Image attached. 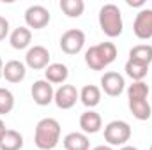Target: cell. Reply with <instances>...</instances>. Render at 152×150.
<instances>
[{
    "mask_svg": "<svg viewBox=\"0 0 152 150\" xmlns=\"http://www.w3.org/2000/svg\"><path fill=\"white\" fill-rule=\"evenodd\" d=\"M50 20H51V14L44 5H30L25 11V23L28 28L41 30L50 23Z\"/></svg>",
    "mask_w": 152,
    "mask_h": 150,
    "instance_id": "cell-7",
    "label": "cell"
},
{
    "mask_svg": "<svg viewBox=\"0 0 152 150\" xmlns=\"http://www.w3.org/2000/svg\"><path fill=\"white\" fill-rule=\"evenodd\" d=\"M80 101L83 103V106L87 108H96L101 103V88L96 85H85L80 90Z\"/></svg>",
    "mask_w": 152,
    "mask_h": 150,
    "instance_id": "cell-17",
    "label": "cell"
},
{
    "mask_svg": "<svg viewBox=\"0 0 152 150\" xmlns=\"http://www.w3.org/2000/svg\"><path fill=\"white\" fill-rule=\"evenodd\" d=\"M124 71H126V74L129 76L133 81H143L145 76L149 74V66H143V64L127 60L126 66H124Z\"/></svg>",
    "mask_w": 152,
    "mask_h": 150,
    "instance_id": "cell-21",
    "label": "cell"
},
{
    "mask_svg": "<svg viewBox=\"0 0 152 150\" xmlns=\"http://www.w3.org/2000/svg\"><path fill=\"white\" fill-rule=\"evenodd\" d=\"M151 150H152V145H151Z\"/></svg>",
    "mask_w": 152,
    "mask_h": 150,
    "instance_id": "cell-31",
    "label": "cell"
},
{
    "mask_svg": "<svg viewBox=\"0 0 152 150\" xmlns=\"http://www.w3.org/2000/svg\"><path fill=\"white\" fill-rule=\"evenodd\" d=\"M131 140V125L126 120H112L104 127V141L110 147H124Z\"/></svg>",
    "mask_w": 152,
    "mask_h": 150,
    "instance_id": "cell-4",
    "label": "cell"
},
{
    "mask_svg": "<svg viewBox=\"0 0 152 150\" xmlns=\"http://www.w3.org/2000/svg\"><path fill=\"white\" fill-rule=\"evenodd\" d=\"M7 36H9V21L4 16H0V41H4Z\"/></svg>",
    "mask_w": 152,
    "mask_h": 150,
    "instance_id": "cell-25",
    "label": "cell"
},
{
    "mask_svg": "<svg viewBox=\"0 0 152 150\" xmlns=\"http://www.w3.org/2000/svg\"><path fill=\"white\" fill-rule=\"evenodd\" d=\"M117 58V46L113 42H99L85 51V64L92 71H103Z\"/></svg>",
    "mask_w": 152,
    "mask_h": 150,
    "instance_id": "cell-2",
    "label": "cell"
},
{
    "mask_svg": "<svg viewBox=\"0 0 152 150\" xmlns=\"http://www.w3.org/2000/svg\"><path fill=\"white\" fill-rule=\"evenodd\" d=\"M60 9L67 18H80L85 11L83 0H60Z\"/></svg>",
    "mask_w": 152,
    "mask_h": 150,
    "instance_id": "cell-22",
    "label": "cell"
},
{
    "mask_svg": "<svg viewBox=\"0 0 152 150\" xmlns=\"http://www.w3.org/2000/svg\"><path fill=\"white\" fill-rule=\"evenodd\" d=\"M9 42L14 50H25L32 42V30L28 27H16L9 34Z\"/></svg>",
    "mask_w": 152,
    "mask_h": 150,
    "instance_id": "cell-15",
    "label": "cell"
},
{
    "mask_svg": "<svg viewBox=\"0 0 152 150\" xmlns=\"http://www.w3.org/2000/svg\"><path fill=\"white\" fill-rule=\"evenodd\" d=\"M69 76V69L66 64H60V62H55V64H50L46 69H44V79L51 85H64L66 79Z\"/></svg>",
    "mask_w": 152,
    "mask_h": 150,
    "instance_id": "cell-14",
    "label": "cell"
},
{
    "mask_svg": "<svg viewBox=\"0 0 152 150\" xmlns=\"http://www.w3.org/2000/svg\"><path fill=\"white\" fill-rule=\"evenodd\" d=\"M126 4H127L129 7H143V5H145L143 0H126Z\"/></svg>",
    "mask_w": 152,
    "mask_h": 150,
    "instance_id": "cell-26",
    "label": "cell"
},
{
    "mask_svg": "<svg viewBox=\"0 0 152 150\" xmlns=\"http://www.w3.org/2000/svg\"><path fill=\"white\" fill-rule=\"evenodd\" d=\"M2 73H4V62H2V58H0V79H2Z\"/></svg>",
    "mask_w": 152,
    "mask_h": 150,
    "instance_id": "cell-30",
    "label": "cell"
},
{
    "mask_svg": "<svg viewBox=\"0 0 152 150\" xmlns=\"http://www.w3.org/2000/svg\"><path fill=\"white\" fill-rule=\"evenodd\" d=\"M21 149H23V136L14 129H7L5 134L0 140V150H21Z\"/></svg>",
    "mask_w": 152,
    "mask_h": 150,
    "instance_id": "cell-20",
    "label": "cell"
},
{
    "mask_svg": "<svg viewBox=\"0 0 152 150\" xmlns=\"http://www.w3.org/2000/svg\"><path fill=\"white\" fill-rule=\"evenodd\" d=\"M78 99H80L78 88H76L75 85L64 83V85H60V87L55 90L53 103H55L57 108H60V110H71L76 103H78Z\"/></svg>",
    "mask_w": 152,
    "mask_h": 150,
    "instance_id": "cell-6",
    "label": "cell"
},
{
    "mask_svg": "<svg viewBox=\"0 0 152 150\" xmlns=\"http://www.w3.org/2000/svg\"><path fill=\"white\" fill-rule=\"evenodd\" d=\"M66 150H90V141L85 133H69L62 140Z\"/></svg>",
    "mask_w": 152,
    "mask_h": 150,
    "instance_id": "cell-16",
    "label": "cell"
},
{
    "mask_svg": "<svg viewBox=\"0 0 152 150\" xmlns=\"http://www.w3.org/2000/svg\"><path fill=\"white\" fill-rule=\"evenodd\" d=\"M25 64L34 71L46 69L50 66V51H48V48H44L41 44H36V46L28 48V51L25 55Z\"/></svg>",
    "mask_w": 152,
    "mask_h": 150,
    "instance_id": "cell-9",
    "label": "cell"
},
{
    "mask_svg": "<svg viewBox=\"0 0 152 150\" xmlns=\"http://www.w3.org/2000/svg\"><path fill=\"white\" fill-rule=\"evenodd\" d=\"M14 108V95L9 88L0 87V115H7Z\"/></svg>",
    "mask_w": 152,
    "mask_h": 150,
    "instance_id": "cell-24",
    "label": "cell"
},
{
    "mask_svg": "<svg viewBox=\"0 0 152 150\" xmlns=\"http://www.w3.org/2000/svg\"><path fill=\"white\" fill-rule=\"evenodd\" d=\"M80 127L85 134H96L101 131L103 127V118L101 115L94 110H87L85 113H81L80 117Z\"/></svg>",
    "mask_w": 152,
    "mask_h": 150,
    "instance_id": "cell-13",
    "label": "cell"
},
{
    "mask_svg": "<svg viewBox=\"0 0 152 150\" xmlns=\"http://www.w3.org/2000/svg\"><path fill=\"white\" fill-rule=\"evenodd\" d=\"M126 88V81H124V76L115 73V71H108L104 73L101 78V90L110 95V97H118Z\"/></svg>",
    "mask_w": 152,
    "mask_h": 150,
    "instance_id": "cell-10",
    "label": "cell"
},
{
    "mask_svg": "<svg viewBox=\"0 0 152 150\" xmlns=\"http://www.w3.org/2000/svg\"><path fill=\"white\" fill-rule=\"evenodd\" d=\"M30 94H32V99L37 106H48L53 103V97H55V90H53V85L48 83L46 79H37L34 81L32 88H30Z\"/></svg>",
    "mask_w": 152,
    "mask_h": 150,
    "instance_id": "cell-11",
    "label": "cell"
},
{
    "mask_svg": "<svg viewBox=\"0 0 152 150\" xmlns=\"http://www.w3.org/2000/svg\"><path fill=\"white\" fill-rule=\"evenodd\" d=\"M120 150H138V149H136V147H133V145H124Z\"/></svg>",
    "mask_w": 152,
    "mask_h": 150,
    "instance_id": "cell-29",
    "label": "cell"
},
{
    "mask_svg": "<svg viewBox=\"0 0 152 150\" xmlns=\"http://www.w3.org/2000/svg\"><path fill=\"white\" fill-rule=\"evenodd\" d=\"M129 111H131V115H133L136 120H140V122L149 120L152 117V108H151V104H149L147 99L129 101Z\"/></svg>",
    "mask_w": 152,
    "mask_h": 150,
    "instance_id": "cell-19",
    "label": "cell"
},
{
    "mask_svg": "<svg viewBox=\"0 0 152 150\" xmlns=\"http://www.w3.org/2000/svg\"><path fill=\"white\" fill-rule=\"evenodd\" d=\"M129 60L143 64V66H151L152 62V46L151 44H136L129 50Z\"/></svg>",
    "mask_w": 152,
    "mask_h": 150,
    "instance_id": "cell-18",
    "label": "cell"
},
{
    "mask_svg": "<svg viewBox=\"0 0 152 150\" xmlns=\"http://www.w3.org/2000/svg\"><path fill=\"white\" fill-rule=\"evenodd\" d=\"M133 32L134 36L142 41L152 39V9H140L134 23H133Z\"/></svg>",
    "mask_w": 152,
    "mask_h": 150,
    "instance_id": "cell-8",
    "label": "cell"
},
{
    "mask_svg": "<svg viewBox=\"0 0 152 150\" xmlns=\"http://www.w3.org/2000/svg\"><path fill=\"white\" fill-rule=\"evenodd\" d=\"M149 97V85L145 81H133L127 87V101L147 99Z\"/></svg>",
    "mask_w": 152,
    "mask_h": 150,
    "instance_id": "cell-23",
    "label": "cell"
},
{
    "mask_svg": "<svg viewBox=\"0 0 152 150\" xmlns=\"http://www.w3.org/2000/svg\"><path fill=\"white\" fill-rule=\"evenodd\" d=\"M5 131H7V127H5V122L0 118V140H2V136L5 134Z\"/></svg>",
    "mask_w": 152,
    "mask_h": 150,
    "instance_id": "cell-27",
    "label": "cell"
},
{
    "mask_svg": "<svg viewBox=\"0 0 152 150\" xmlns=\"http://www.w3.org/2000/svg\"><path fill=\"white\" fill-rule=\"evenodd\" d=\"M58 44L66 55H78L85 46V32L80 28H69L62 34Z\"/></svg>",
    "mask_w": 152,
    "mask_h": 150,
    "instance_id": "cell-5",
    "label": "cell"
},
{
    "mask_svg": "<svg viewBox=\"0 0 152 150\" xmlns=\"http://www.w3.org/2000/svg\"><path fill=\"white\" fill-rule=\"evenodd\" d=\"M92 150H113L110 145H99V147H94Z\"/></svg>",
    "mask_w": 152,
    "mask_h": 150,
    "instance_id": "cell-28",
    "label": "cell"
},
{
    "mask_svg": "<svg viewBox=\"0 0 152 150\" xmlns=\"http://www.w3.org/2000/svg\"><path fill=\"white\" fill-rule=\"evenodd\" d=\"M27 76V66L20 60H9L4 64V73L2 78H5V81L9 83H20L23 81Z\"/></svg>",
    "mask_w": 152,
    "mask_h": 150,
    "instance_id": "cell-12",
    "label": "cell"
},
{
    "mask_svg": "<svg viewBox=\"0 0 152 150\" xmlns=\"http://www.w3.org/2000/svg\"><path fill=\"white\" fill-rule=\"evenodd\" d=\"M99 27L108 37H118L124 30V21H122V12L118 5L115 4H104L99 9Z\"/></svg>",
    "mask_w": 152,
    "mask_h": 150,
    "instance_id": "cell-3",
    "label": "cell"
},
{
    "mask_svg": "<svg viewBox=\"0 0 152 150\" xmlns=\"http://www.w3.org/2000/svg\"><path fill=\"white\" fill-rule=\"evenodd\" d=\"M60 124L57 118H41L34 131V143L39 150H53L60 141Z\"/></svg>",
    "mask_w": 152,
    "mask_h": 150,
    "instance_id": "cell-1",
    "label": "cell"
}]
</instances>
